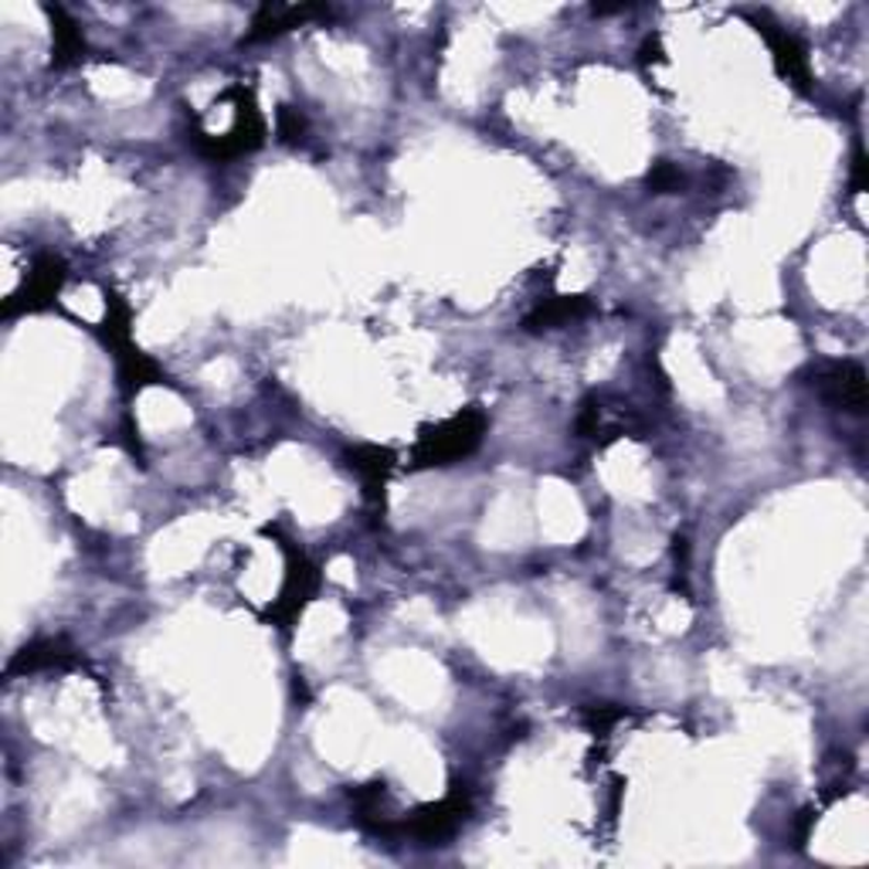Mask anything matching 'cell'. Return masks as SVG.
Segmentation results:
<instances>
[{
  "label": "cell",
  "instance_id": "cell-1",
  "mask_svg": "<svg viewBox=\"0 0 869 869\" xmlns=\"http://www.w3.org/2000/svg\"><path fill=\"white\" fill-rule=\"evenodd\" d=\"M483 431H486V418L479 411H462L449 425L425 435V439L418 442L415 462L418 465H449V462L473 452L483 442Z\"/></svg>",
  "mask_w": 869,
  "mask_h": 869
},
{
  "label": "cell",
  "instance_id": "cell-2",
  "mask_svg": "<svg viewBox=\"0 0 869 869\" xmlns=\"http://www.w3.org/2000/svg\"><path fill=\"white\" fill-rule=\"evenodd\" d=\"M815 387L822 391L825 402H832L836 408L849 411V415H862L866 411V371L856 364V360H843V364H828L825 371L815 374Z\"/></svg>",
  "mask_w": 869,
  "mask_h": 869
},
{
  "label": "cell",
  "instance_id": "cell-3",
  "mask_svg": "<svg viewBox=\"0 0 869 869\" xmlns=\"http://www.w3.org/2000/svg\"><path fill=\"white\" fill-rule=\"evenodd\" d=\"M754 21H757L760 34H765V38H768V45H771V52H775V61H778V68H781V76H785L794 89L809 92V89H812V71H809L805 45H802L799 38H794V34H791L788 27L775 24L768 14H757Z\"/></svg>",
  "mask_w": 869,
  "mask_h": 869
},
{
  "label": "cell",
  "instance_id": "cell-4",
  "mask_svg": "<svg viewBox=\"0 0 869 869\" xmlns=\"http://www.w3.org/2000/svg\"><path fill=\"white\" fill-rule=\"evenodd\" d=\"M330 14V8H323V4H303V8H275V4H266L256 21H251V31H248V42H269L275 38V34L282 31H293L313 18H326Z\"/></svg>",
  "mask_w": 869,
  "mask_h": 869
},
{
  "label": "cell",
  "instance_id": "cell-5",
  "mask_svg": "<svg viewBox=\"0 0 869 869\" xmlns=\"http://www.w3.org/2000/svg\"><path fill=\"white\" fill-rule=\"evenodd\" d=\"M313 588H316V571H313L306 561L293 564V571H289V582H285V588H282V598H279L275 608L269 611V619H275V622L285 629V625L300 614V608L309 601Z\"/></svg>",
  "mask_w": 869,
  "mask_h": 869
},
{
  "label": "cell",
  "instance_id": "cell-6",
  "mask_svg": "<svg viewBox=\"0 0 869 869\" xmlns=\"http://www.w3.org/2000/svg\"><path fill=\"white\" fill-rule=\"evenodd\" d=\"M588 309H591V303L582 300V296L548 300V303H540V306L527 316V330H548V326L567 323V319H574V316H585Z\"/></svg>",
  "mask_w": 869,
  "mask_h": 869
},
{
  "label": "cell",
  "instance_id": "cell-7",
  "mask_svg": "<svg viewBox=\"0 0 869 869\" xmlns=\"http://www.w3.org/2000/svg\"><path fill=\"white\" fill-rule=\"evenodd\" d=\"M391 462H394V455L387 449H377V445H364V449H353L350 452V465L357 469L360 476H364V483L371 486V493L377 486H384V476H387Z\"/></svg>",
  "mask_w": 869,
  "mask_h": 869
},
{
  "label": "cell",
  "instance_id": "cell-8",
  "mask_svg": "<svg viewBox=\"0 0 869 869\" xmlns=\"http://www.w3.org/2000/svg\"><path fill=\"white\" fill-rule=\"evenodd\" d=\"M679 184H682V177H679V170H676L673 163H659L656 170L648 173V188H652V191H659V194L676 191Z\"/></svg>",
  "mask_w": 869,
  "mask_h": 869
},
{
  "label": "cell",
  "instance_id": "cell-9",
  "mask_svg": "<svg viewBox=\"0 0 869 869\" xmlns=\"http://www.w3.org/2000/svg\"><path fill=\"white\" fill-rule=\"evenodd\" d=\"M279 133H282V139H289V143H296V139L303 136V116L296 113V109H289V105L279 109Z\"/></svg>",
  "mask_w": 869,
  "mask_h": 869
},
{
  "label": "cell",
  "instance_id": "cell-10",
  "mask_svg": "<svg viewBox=\"0 0 869 869\" xmlns=\"http://www.w3.org/2000/svg\"><path fill=\"white\" fill-rule=\"evenodd\" d=\"M866 184H869V163H866V154L859 147L856 157H853V194H862Z\"/></svg>",
  "mask_w": 869,
  "mask_h": 869
}]
</instances>
